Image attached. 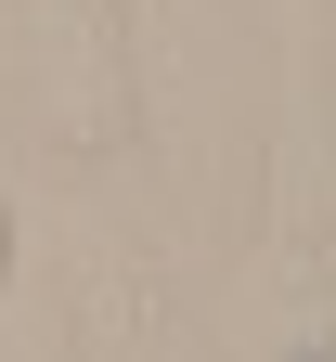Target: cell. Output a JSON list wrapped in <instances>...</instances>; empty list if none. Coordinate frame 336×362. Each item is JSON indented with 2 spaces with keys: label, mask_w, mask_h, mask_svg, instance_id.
Masks as SVG:
<instances>
[{
  "label": "cell",
  "mask_w": 336,
  "mask_h": 362,
  "mask_svg": "<svg viewBox=\"0 0 336 362\" xmlns=\"http://www.w3.org/2000/svg\"><path fill=\"white\" fill-rule=\"evenodd\" d=\"M0 104L26 143L104 156L129 129V39L104 0H0Z\"/></svg>",
  "instance_id": "obj_1"
},
{
  "label": "cell",
  "mask_w": 336,
  "mask_h": 362,
  "mask_svg": "<svg viewBox=\"0 0 336 362\" xmlns=\"http://www.w3.org/2000/svg\"><path fill=\"white\" fill-rule=\"evenodd\" d=\"M0 259H13V220H0Z\"/></svg>",
  "instance_id": "obj_2"
}]
</instances>
